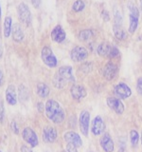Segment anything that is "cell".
I'll use <instances>...</instances> for the list:
<instances>
[{
  "mask_svg": "<svg viewBox=\"0 0 142 152\" xmlns=\"http://www.w3.org/2000/svg\"><path fill=\"white\" fill-rule=\"evenodd\" d=\"M46 115L55 124H61L64 120V112L62 108L61 104L54 101V100H49L46 103Z\"/></svg>",
  "mask_w": 142,
  "mask_h": 152,
  "instance_id": "obj_1",
  "label": "cell"
},
{
  "mask_svg": "<svg viewBox=\"0 0 142 152\" xmlns=\"http://www.w3.org/2000/svg\"><path fill=\"white\" fill-rule=\"evenodd\" d=\"M75 78L72 73V68L69 66H62L57 71L54 77L53 83L57 88H63L68 83H73Z\"/></svg>",
  "mask_w": 142,
  "mask_h": 152,
  "instance_id": "obj_2",
  "label": "cell"
},
{
  "mask_svg": "<svg viewBox=\"0 0 142 152\" xmlns=\"http://www.w3.org/2000/svg\"><path fill=\"white\" fill-rule=\"evenodd\" d=\"M41 57L43 62L49 68H55L57 66V59L53 51L49 47H44L41 51Z\"/></svg>",
  "mask_w": 142,
  "mask_h": 152,
  "instance_id": "obj_3",
  "label": "cell"
},
{
  "mask_svg": "<svg viewBox=\"0 0 142 152\" xmlns=\"http://www.w3.org/2000/svg\"><path fill=\"white\" fill-rule=\"evenodd\" d=\"M17 13L18 17L22 23L28 26L31 22V13L28 7L25 3H20L17 7Z\"/></svg>",
  "mask_w": 142,
  "mask_h": 152,
  "instance_id": "obj_4",
  "label": "cell"
},
{
  "mask_svg": "<svg viewBox=\"0 0 142 152\" xmlns=\"http://www.w3.org/2000/svg\"><path fill=\"white\" fill-rule=\"evenodd\" d=\"M88 56V50L83 47H75L70 52V57L74 62H82Z\"/></svg>",
  "mask_w": 142,
  "mask_h": 152,
  "instance_id": "obj_5",
  "label": "cell"
},
{
  "mask_svg": "<svg viewBox=\"0 0 142 152\" xmlns=\"http://www.w3.org/2000/svg\"><path fill=\"white\" fill-rule=\"evenodd\" d=\"M117 71H118L117 66L116 64L112 63V62H109V63H107L103 68V70H102L103 77L108 81H111L116 78V76L117 75Z\"/></svg>",
  "mask_w": 142,
  "mask_h": 152,
  "instance_id": "obj_6",
  "label": "cell"
},
{
  "mask_svg": "<svg viewBox=\"0 0 142 152\" xmlns=\"http://www.w3.org/2000/svg\"><path fill=\"white\" fill-rule=\"evenodd\" d=\"M22 137L28 145L31 146H36L39 144L38 141V137L36 135V133L33 131L30 127H26L25 129L22 132Z\"/></svg>",
  "mask_w": 142,
  "mask_h": 152,
  "instance_id": "obj_7",
  "label": "cell"
},
{
  "mask_svg": "<svg viewBox=\"0 0 142 152\" xmlns=\"http://www.w3.org/2000/svg\"><path fill=\"white\" fill-rule=\"evenodd\" d=\"M89 122H90V113L86 110L82 111L80 115V128L84 136H87L88 134Z\"/></svg>",
  "mask_w": 142,
  "mask_h": 152,
  "instance_id": "obj_8",
  "label": "cell"
},
{
  "mask_svg": "<svg viewBox=\"0 0 142 152\" xmlns=\"http://www.w3.org/2000/svg\"><path fill=\"white\" fill-rule=\"evenodd\" d=\"M64 138V141L67 142L68 145H71L75 147H80L83 145L82 139H80V135L77 134L76 132H73V131L66 132Z\"/></svg>",
  "mask_w": 142,
  "mask_h": 152,
  "instance_id": "obj_9",
  "label": "cell"
},
{
  "mask_svg": "<svg viewBox=\"0 0 142 152\" xmlns=\"http://www.w3.org/2000/svg\"><path fill=\"white\" fill-rule=\"evenodd\" d=\"M115 93L120 99H125L131 96L132 91L131 88L124 83H120L116 86L115 88Z\"/></svg>",
  "mask_w": 142,
  "mask_h": 152,
  "instance_id": "obj_10",
  "label": "cell"
},
{
  "mask_svg": "<svg viewBox=\"0 0 142 152\" xmlns=\"http://www.w3.org/2000/svg\"><path fill=\"white\" fill-rule=\"evenodd\" d=\"M107 104L108 107L111 109H113L117 114H122L124 112V106L121 103L120 100L113 98V97H109L107 98Z\"/></svg>",
  "mask_w": 142,
  "mask_h": 152,
  "instance_id": "obj_11",
  "label": "cell"
},
{
  "mask_svg": "<svg viewBox=\"0 0 142 152\" xmlns=\"http://www.w3.org/2000/svg\"><path fill=\"white\" fill-rule=\"evenodd\" d=\"M104 128H105V125H104V122L102 120V118L101 116H97L95 117V119L92 122V133L94 135H101V133L104 131Z\"/></svg>",
  "mask_w": 142,
  "mask_h": 152,
  "instance_id": "obj_12",
  "label": "cell"
},
{
  "mask_svg": "<svg viewBox=\"0 0 142 152\" xmlns=\"http://www.w3.org/2000/svg\"><path fill=\"white\" fill-rule=\"evenodd\" d=\"M57 139V131L54 127L47 126L43 130V140L46 142H54Z\"/></svg>",
  "mask_w": 142,
  "mask_h": 152,
  "instance_id": "obj_13",
  "label": "cell"
},
{
  "mask_svg": "<svg viewBox=\"0 0 142 152\" xmlns=\"http://www.w3.org/2000/svg\"><path fill=\"white\" fill-rule=\"evenodd\" d=\"M6 101L11 106H14L17 103V95L15 91V87L13 85H9L6 89Z\"/></svg>",
  "mask_w": 142,
  "mask_h": 152,
  "instance_id": "obj_14",
  "label": "cell"
},
{
  "mask_svg": "<svg viewBox=\"0 0 142 152\" xmlns=\"http://www.w3.org/2000/svg\"><path fill=\"white\" fill-rule=\"evenodd\" d=\"M70 93H71V96H72L74 99L80 100V99H83L86 96V89H85L83 86L73 85L72 87H71Z\"/></svg>",
  "mask_w": 142,
  "mask_h": 152,
  "instance_id": "obj_15",
  "label": "cell"
},
{
  "mask_svg": "<svg viewBox=\"0 0 142 152\" xmlns=\"http://www.w3.org/2000/svg\"><path fill=\"white\" fill-rule=\"evenodd\" d=\"M65 32L63 30V28L61 26H56L53 30L51 31V38L52 40L57 42V43H62L64 39H65Z\"/></svg>",
  "mask_w": 142,
  "mask_h": 152,
  "instance_id": "obj_16",
  "label": "cell"
},
{
  "mask_svg": "<svg viewBox=\"0 0 142 152\" xmlns=\"http://www.w3.org/2000/svg\"><path fill=\"white\" fill-rule=\"evenodd\" d=\"M112 49H113V45L109 44L107 42H104L98 46L97 52H98V54L101 57H110Z\"/></svg>",
  "mask_w": 142,
  "mask_h": 152,
  "instance_id": "obj_17",
  "label": "cell"
},
{
  "mask_svg": "<svg viewBox=\"0 0 142 152\" xmlns=\"http://www.w3.org/2000/svg\"><path fill=\"white\" fill-rule=\"evenodd\" d=\"M101 145L105 152H113L114 142L109 134H104L101 139Z\"/></svg>",
  "mask_w": 142,
  "mask_h": 152,
  "instance_id": "obj_18",
  "label": "cell"
},
{
  "mask_svg": "<svg viewBox=\"0 0 142 152\" xmlns=\"http://www.w3.org/2000/svg\"><path fill=\"white\" fill-rule=\"evenodd\" d=\"M12 39L17 42L20 43L24 39V32L21 26L19 25L18 23H15L12 28Z\"/></svg>",
  "mask_w": 142,
  "mask_h": 152,
  "instance_id": "obj_19",
  "label": "cell"
},
{
  "mask_svg": "<svg viewBox=\"0 0 142 152\" xmlns=\"http://www.w3.org/2000/svg\"><path fill=\"white\" fill-rule=\"evenodd\" d=\"M12 20L11 16H7L4 20V27H3V33L4 36L8 38L12 33Z\"/></svg>",
  "mask_w": 142,
  "mask_h": 152,
  "instance_id": "obj_20",
  "label": "cell"
},
{
  "mask_svg": "<svg viewBox=\"0 0 142 152\" xmlns=\"http://www.w3.org/2000/svg\"><path fill=\"white\" fill-rule=\"evenodd\" d=\"M113 31L114 33H115L116 37L117 39L120 40H125L127 38V34H126V31H124V28L121 27V25H114L113 27Z\"/></svg>",
  "mask_w": 142,
  "mask_h": 152,
  "instance_id": "obj_21",
  "label": "cell"
},
{
  "mask_svg": "<svg viewBox=\"0 0 142 152\" xmlns=\"http://www.w3.org/2000/svg\"><path fill=\"white\" fill-rule=\"evenodd\" d=\"M36 92L42 98H46L49 96V88L47 87L46 84H38L36 88Z\"/></svg>",
  "mask_w": 142,
  "mask_h": 152,
  "instance_id": "obj_22",
  "label": "cell"
},
{
  "mask_svg": "<svg viewBox=\"0 0 142 152\" xmlns=\"http://www.w3.org/2000/svg\"><path fill=\"white\" fill-rule=\"evenodd\" d=\"M94 35L93 31L91 30H83L82 31H80L79 33V38L80 41H87L90 38H92Z\"/></svg>",
  "mask_w": 142,
  "mask_h": 152,
  "instance_id": "obj_23",
  "label": "cell"
},
{
  "mask_svg": "<svg viewBox=\"0 0 142 152\" xmlns=\"http://www.w3.org/2000/svg\"><path fill=\"white\" fill-rule=\"evenodd\" d=\"M137 26H138V17L130 14V26H129L130 33H134L136 31Z\"/></svg>",
  "mask_w": 142,
  "mask_h": 152,
  "instance_id": "obj_24",
  "label": "cell"
},
{
  "mask_svg": "<svg viewBox=\"0 0 142 152\" xmlns=\"http://www.w3.org/2000/svg\"><path fill=\"white\" fill-rule=\"evenodd\" d=\"M84 8H85V4L83 0H76L72 5V10L76 12H82Z\"/></svg>",
  "mask_w": 142,
  "mask_h": 152,
  "instance_id": "obj_25",
  "label": "cell"
},
{
  "mask_svg": "<svg viewBox=\"0 0 142 152\" xmlns=\"http://www.w3.org/2000/svg\"><path fill=\"white\" fill-rule=\"evenodd\" d=\"M130 137H131V142H132V145L133 146H135L137 145L139 140V136H138V133H137L136 130H132L130 132Z\"/></svg>",
  "mask_w": 142,
  "mask_h": 152,
  "instance_id": "obj_26",
  "label": "cell"
},
{
  "mask_svg": "<svg viewBox=\"0 0 142 152\" xmlns=\"http://www.w3.org/2000/svg\"><path fill=\"white\" fill-rule=\"evenodd\" d=\"M19 98H20V101H25L28 99V91L27 88L24 87V86H20L19 87Z\"/></svg>",
  "mask_w": 142,
  "mask_h": 152,
  "instance_id": "obj_27",
  "label": "cell"
},
{
  "mask_svg": "<svg viewBox=\"0 0 142 152\" xmlns=\"http://www.w3.org/2000/svg\"><path fill=\"white\" fill-rule=\"evenodd\" d=\"M128 8H129V11H130V14H131V15H134V16H136V17H139L138 9H137L134 4L129 3V4H128Z\"/></svg>",
  "mask_w": 142,
  "mask_h": 152,
  "instance_id": "obj_28",
  "label": "cell"
},
{
  "mask_svg": "<svg viewBox=\"0 0 142 152\" xmlns=\"http://www.w3.org/2000/svg\"><path fill=\"white\" fill-rule=\"evenodd\" d=\"M122 23V17L120 12H115V24L116 25H121Z\"/></svg>",
  "mask_w": 142,
  "mask_h": 152,
  "instance_id": "obj_29",
  "label": "cell"
},
{
  "mask_svg": "<svg viewBox=\"0 0 142 152\" xmlns=\"http://www.w3.org/2000/svg\"><path fill=\"white\" fill-rule=\"evenodd\" d=\"M120 54V50H117V48L113 46V49H112V51H111V54H110V57L109 58H115V57L118 56Z\"/></svg>",
  "mask_w": 142,
  "mask_h": 152,
  "instance_id": "obj_30",
  "label": "cell"
},
{
  "mask_svg": "<svg viewBox=\"0 0 142 152\" xmlns=\"http://www.w3.org/2000/svg\"><path fill=\"white\" fill-rule=\"evenodd\" d=\"M5 117V109L3 106V102H0V123H3Z\"/></svg>",
  "mask_w": 142,
  "mask_h": 152,
  "instance_id": "obj_31",
  "label": "cell"
},
{
  "mask_svg": "<svg viewBox=\"0 0 142 152\" xmlns=\"http://www.w3.org/2000/svg\"><path fill=\"white\" fill-rule=\"evenodd\" d=\"M11 129L13 133H15V134H18L19 133V128H18V126H17V124L16 122H14L12 121V124H11Z\"/></svg>",
  "mask_w": 142,
  "mask_h": 152,
  "instance_id": "obj_32",
  "label": "cell"
},
{
  "mask_svg": "<svg viewBox=\"0 0 142 152\" xmlns=\"http://www.w3.org/2000/svg\"><path fill=\"white\" fill-rule=\"evenodd\" d=\"M136 89L139 94H142V76L137 80V85H136Z\"/></svg>",
  "mask_w": 142,
  "mask_h": 152,
  "instance_id": "obj_33",
  "label": "cell"
},
{
  "mask_svg": "<svg viewBox=\"0 0 142 152\" xmlns=\"http://www.w3.org/2000/svg\"><path fill=\"white\" fill-rule=\"evenodd\" d=\"M101 17H102V19L104 21H109L110 20V16H109V12H107V11H102V12H101Z\"/></svg>",
  "mask_w": 142,
  "mask_h": 152,
  "instance_id": "obj_34",
  "label": "cell"
},
{
  "mask_svg": "<svg viewBox=\"0 0 142 152\" xmlns=\"http://www.w3.org/2000/svg\"><path fill=\"white\" fill-rule=\"evenodd\" d=\"M31 3L33 5V7L38 9L41 5V0H31Z\"/></svg>",
  "mask_w": 142,
  "mask_h": 152,
  "instance_id": "obj_35",
  "label": "cell"
},
{
  "mask_svg": "<svg viewBox=\"0 0 142 152\" xmlns=\"http://www.w3.org/2000/svg\"><path fill=\"white\" fill-rule=\"evenodd\" d=\"M67 151L68 152H77V147H75L71 145H67Z\"/></svg>",
  "mask_w": 142,
  "mask_h": 152,
  "instance_id": "obj_36",
  "label": "cell"
},
{
  "mask_svg": "<svg viewBox=\"0 0 142 152\" xmlns=\"http://www.w3.org/2000/svg\"><path fill=\"white\" fill-rule=\"evenodd\" d=\"M21 152H32V150L30 148H28V146H27V145H22Z\"/></svg>",
  "mask_w": 142,
  "mask_h": 152,
  "instance_id": "obj_37",
  "label": "cell"
},
{
  "mask_svg": "<svg viewBox=\"0 0 142 152\" xmlns=\"http://www.w3.org/2000/svg\"><path fill=\"white\" fill-rule=\"evenodd\" d=\"M37 108H38V110H39L40 112H43L44 111V104L43 103H38V104H37Z\"/></svg>",
  "mask_w": 142,
  "mask_h": 152,
  "instance_id": "obj_38",
  "label": "cell"
},
{
  "mask_svg": "<svg viewBox=\"0 0 142 152\" xmlns=\"http://www.w3.org/2000/svg\"><path fill=\"white\" fill-rule=\"evenodd\" d=\"M3 81H4V74H3L2 69H0V87L3 85Z\"/></svg>",
  "mask_w": 142,
  "mask_h": 152,
  "instance_id": "obj_39",
  "label": "cell"
},
{
  "mask_svg": "<svg viewBox=\"0 0 142 152\" xmlns=\"http://www.w3.org/2000/svg\"><path fill=\"white\" fill-rule=\"evenodd\" d=\"M3 54V49H2V46H1V43H0V58H1V56Z\"/></svg>",
  "mask_w": 142,
  "mask_h": 152,
  "instance_id": "obj_40",
  "label": "cell"
},
{
  "mask_svg": "<svg viewBox=\"0 0 142 152\" xmlns=\"http://www.w3.org/2000/svg\"><path fill=\"white\" fill-rule=\"evenodd\" d=\"M140 10H141V12H142V0H140Z\"/></svg>",
  "mask_w": 142,
  "mask_h": 152,
  "instance_id": "obj_41",
  "label": "cell"
},
{
  "mask_svg": "<svg viewBox=\"0 0 142 152\" xmlns=\"http://www.w3.org/2000/svg\"><path fill=\"white\" fill-rule=\"evenodd\" d=\"M0 19H1V6H0Z\"/></svg>",
  "mask_w": 142,
  "mask_h": 152,
  "instance_id": "obj_42",
  "label": "cell"
},
{
  "mask_svg": "<svg viewBox=\"0 0 142 152\" xmlns=\"http://www.w3.org/2000/svg\"><path fill=\"white\" fill-rule=\"evenodd\" d=\"M141 142H142V133H141Z\"/></svg>",
  "mask_w": 142,
  "mask_h": 152,
  "instance_id": "obj_43",
  "label": "cell"
},
{
  "mask_svg": "<svg viewBox=\"0 0 142 152\" xmlns=\"http://www.w3.org/2000/svg\"><path fill=\"white\" fill-rule=\"evenodd\" d=\"M62 152H68V151H62Z\"/></svg>",
  "mask_w": 142,
  "mask_h": 152,
  "instance_id": "obj_44",
  "label": "cell"
},
{
  "mask_svg": "<svg viewBox=\"0 0 142 152\" xmlns=\"http://www.w3.org/2000/svg\"><path fill=\"white\" fill-rule=\"evenodd\" d=\"M0 152H2V151H1V150H0Z\"/></svg>",
  "mask_w": 142,
  "mask_h": 152,
  "instance_id": "obj_45",
  "label": "cell"
}]
</instances>
